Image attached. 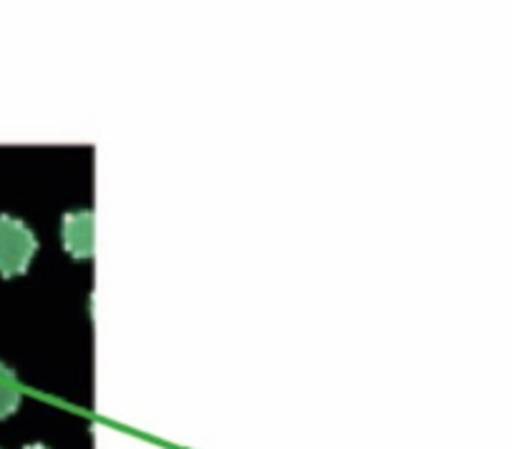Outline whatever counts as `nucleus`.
Returning a JSON list of instances; mask_svg holds the SVG:
<instances>
[{
  "label": "nucleus",
  "instance_id": "nucleus-3",
  "mask_svg": "<svg viewBox=\"0 0 512 449\" xmlns=\"http://www.w3.org/2000/svg\"><path fill=\"white\" fill-rule=\"evenodd\" d=\"M21 387H18V379L13 369H8L6 364H0V419H8L11 414L18 412L21 407Z\"/></svg>",
  "mask_w": 512,
  "mask_h": 449
},
{
  "label": "nucleus",
  "instance_id": "nucleus-4",
  "mask_svg": "<svg viewBox=\"0 0 512 449\" xmlns=\"http://www.w3.org/2000/svg\"><path fill=\"white\" fill-rule=\"evenodd\" d=\"M26 449H48V447H46V444H28Z\"/></svg>",
  "mask_w": 512,
  "mask_h": 449
},
{
  "label": "nucleus",
  "instance_id": "nucleus-2",
  "mask_svg": "<svg viewBox=\"0 0 512 449\" xmlns=\"http://www.w3.org/2000/svg\"><path fill=\"white\" fill-rule=\"evenodd\" d=\"M61 239L73 259H91L93 246H96V221H93L91 211H68V214L63 216Z\"/></svg>",
  "mask_w": 512,
  "mask_h": 449
},
{
  "label": "nucleus",
  "instance_id": "nucleus-1",
  "mask_svg": "<svg viewBox=\"0 0 512 449\" xmlns=\"http://www.w3.org/2000/svg\"><path fill=\"white\" fill-rule=\"evenodd\" d=\"M36 251L38 239L31 226L18 216L0 214V276L11 279L26 274Z\"/></svg>",
  "mask_w": 512,
  "mask_h": 449
}]
</instances>
